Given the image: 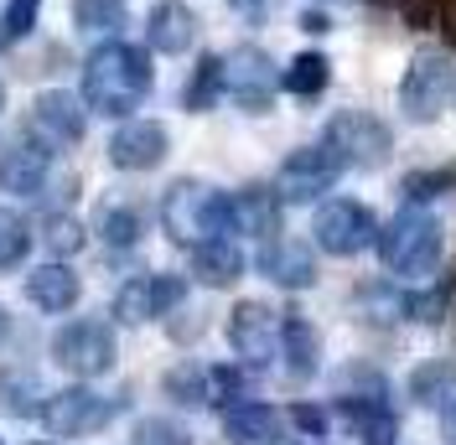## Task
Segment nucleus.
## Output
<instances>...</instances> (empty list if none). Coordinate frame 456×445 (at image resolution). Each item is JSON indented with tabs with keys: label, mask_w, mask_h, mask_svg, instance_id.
<instances>
[{
	"label": "nucleus",
	"mask_w": 456,
	"mask_h": 445,
	"mask_svg": "<svg viewBox=\"0 0 456 445\" xmlns=\"http://www.w3.org/2000/svg\"><path fill=\"white\" fill-rule=\"evenodd\" d=\"M151 53L130 47L110 36L104 47H94L84 62V104L88 114H110V119H130V109H141V99L151 93Z\"/></svg>",
	"instance_id": "obj_1"
},
{
	"label": "nucleus",
	"mask_w": 456,
	"mask_h": 445,
	"mask_svg": "<svg viewBox=\"0 0 456 445\" xmlns=\"http://www.w3.org/2000/svg\"><path fill=\"white\" fill-rule=\"evenodd\" d=\"M373 249L384 259L389 275H404V279H426L436 275L441 264V249H446V233H441V218L426 213V207H404L399 218H389L379 228Z\"/></svg>",
	"instance_id": "obj_2"
},
{
	"label": "nucleus",
	"mask_w": 456,
	"mask_h": 445,
	"mask_svg": "<svg viewBox=\"0 0 456 445\" xmlns=\"http://www.w3.org/2000/svg\"><path fill=\"white\" fill-rule=\"evenodd\" d=\"M161 228L182 249H198L202 239H218V233H228V192L208 187L198 176L171 182L167 197H161Z\"/></svg>",
	"instance_id": "obj_3"
},
{
	"label": "nucleus",
	"mask_w": 456,
	"mask_h": 445,
	"mask_svg": "<svg viewBox=\"0 0 456 445\" xmlns=\"http://www.w3.org/2000/svg\"><path fill=\"white\" fill-rule=\"evenodd\" d=\"M347 171H379L395 156V130L369 109H338L327 119V140H322Z\"/></svg>",
	"instance_id": "obj_4"
},
{
	"label": "nucleus",
	"mask_w": 456,
	"mask_h": 445,
	"mask_svg": "<svg viewBox=\"0 0 456 445\" xmlns=\"http://www.w3.org/2000/svg\"><path fill=\"white\" fill-rule=\"evenodd\" d=\"M452 99H456V62H452V53L426 47V53L410 57L404 84H399V109H404V119L426 125V119H436Z\"/></svg>",
	"instance_id": "obj_5"
},
{
	"label": "nucleus",
	"mask_w": 456,
	"mask_h": 445,
	"mask_svg": "<svg viewBox=\"0 0 456 445\" xmlns=\"http://www.w3.org/2000/svg\"><path fill=\"white\" fill-rule=\"evenodd\" d=\"M224 93L244 114H265L275 104V93H281V68H275V57L265 53V47H255V42L233 47V53L224 57Z\"/></svg>",
	"instance_id": "obj_6"
},
{
	"label": "nucleus",
	"mask_w": 456,
	"mask_h": 445,
	"mask_svg": "<svg viewBox=\"0 0 456 445\" xmlns=\"http://www.w3.org/2000/svg\"><path fill=\"white\" fill-rule=\"evenodd\" d=\"M312 233H316V249L322 254H332V259H353V254L373 249V239H379V218H373L363 202H353V197H332V202L316 207Z\"/></svg>",
	"instance_id": "obj_7"
},
{
	"label": "nucleus",
	"mask_w": 456,
	"mask_h": 445,
	"mask_svg": "<svg viewBox=\"0 0 456 445\" xmlns=\"http://www.w3.org/2000/svg\"><path fill=\"white\" fill-rule=\"evenodd\" d=\"M88 130V104L84 99H73L68 88H47V93H37L31 99V114H27V140L37 145H47V150H68V145H78Z\"/></svg>",
	"instance_id": "obj_8"
},
{
	"label": "nucleus",
	"mask_w": 456,
	"mask_h": 445,
	"mask_svg": "<svg viewBox=\"0 0 456 445\" xmlns=\"http://www.w3.org/2000/svg\"><path fill=\"white\" fill-rule=\"evenodd\" d=\"M342 161L327 150V145H301V150H290L275 171V192L281 202H316L322 192H332L342 176Z\"/></svg>",
	"instance_id": "obj_9"
},
{
	"label": "nucleus",
	"mask_w": 456,
	"mask_h": 445,
	"mask_svg": "<svg viewBox=\"0 0 456 445\" xmlns=\"http://www.w3.org/2000/svg\"><path fill=\"white\" fill-rule=\"evenodd\" d=\"M53 358L73 378H99L114 368V332L104 321H68L53 336Z\"/></svg>",
	"instance_id": "obj_10"
},
{
	"label": "nucleus",
	"mask_w": 456,
	"mask_h": 445,
	"mask_svg": "<svg viewBox=\"0 0 456 445\" xmlns=\"http://www.w3.org/2000/svg\"><path fill=\"white\" fill-rule=\"evenodd\" d=\"M119 409L114 399L94 389H57L47 393V404H42V419H47V430L62 435V441H78V435H94V430H104L110 415Z\"/></svg>",
	"instance_id": "obj_11"
},
{
	"label": "nucleus",
	"mask_w": 456,
	"mask_h": 445,
	"mask_svg": "<svg viewBox=\"0 0 456 445\" xmlns=\"http://www.w3.org/2000/svg\"><path fill=\"white\" fill-rule=\"evenodd\" d=\"M228 342L244 368H265V362L281 352V316L265 306V301H239L228 311Z\"/></svg>",
	"instance_id": "obj_12"
},
{
	"label": "nucleus",
	"mask_w": 456,
	"mask_h": 445,
	"mask_svg": "<svg viewBox=\"0 0 456 445\" xmlns=\"http://www.w3.org/2000/svg\"><path fill=\"white\" fill-rule=\"evenodd\" d=\"M167 150H171L167 125H156V119H125L110 135V166L114 171H156L167 161Z\"/></svg>",
	"instance_id": "obj_13"
},
{
	"label": "nucleus",
	"mask_w": 456,
	"mask_h": 445,
	"mask_svg": "<svg viewBox=\"0 0 456 445\" xmlns=\"http://www.w3.org/2000/svg\"><path fill=\"white\" fill-rule=\"evenodd\" d=\"M281 213L285 202L275 187H239V192L228 197V233H249V239H275L281 233Z\"/></svg>",
	"instance_id": "obj_14"
},
{
	"label": "nucleus",
	"mask_w": 456,
	"mask_h": 445,
	"mask_svg": "<svg viewBox=\"0 0 456 445\" xmlns=\"http://www.w3.org/2000/svg\"><path fill=\"white\" fill-rule=\"evenodd\" d=\"M255 264L259 275L270 285H281V290H312L316 285V254L306 244H296V239H265Z\"/></svg>",
	"instance_id": "obj_15"
},
{
	"label": "nucleus",
	"mask_w": 456,
	"mask_h": 445,
	"mask_svg": "<svg viewBox=\"0 0 456 445\" xmlns=\"http://www.w3.org/2000/svg\"><path fill=\"white\" fill-rule=\"evenodd\" d=\"M342 430L353 435V445H395V415L384 399H369V393H342L338 409H332Z\"/></svg>",
	"instance_id": "obj_16"
},
{
	"label": "nucleus",
	"mask_w": 456,
	"mask_h": 445,
	"mask_svg": "<svg viewBox=\"0 0 456 445\" xmlns=\"http://www.w3.org/2000/svg\"><path fill=\"white\" fill-rule=\"evenodd\" d=\"M145 42H151V53H161V57L192 53V42H198V16H192V5H182V0H156L151 16H145Z\"/></svg>",
	"instance_id": "obj_17"
},
{
	"label": "nucleus",
	"mask_w": 456,
	"mask_h": 445,
	"mask_svg": "<svg viewBox=\"0 0 456 445\" xmlns=\"http://www.w3.org/2000/svg\"><path fill=\"white\" fill-rule=\"evenodd\" d=\"M47 171H53V150L37 145V140L0 150V187L11 197H37L47 187Z\"/></svg>",
	"instance_id": "obj_18"
},
{
	"label": "nucleus",
	"mask_w": 456,
	"mask_h": 445,
	"mask_svg": "<svg viewBox=\"0 0 456 445\" xmlns=\"http://www.w3.org/2000/svg\"><path fill=\"white\" fill-rule=\"evenodd\" d=\"M192 275L208 285V290H228V285H239V275H244V254H239V244L233 239H202L198 249H192Z\"/></svg>",
	"instance_id": "obj_19"
},
{
	"label": "nucleus",
	"mask_w": 456,
	"mask_h": 445,
	"mask_svg": "<svg viewBox=\"0 0 456 445\" xmlns=\"http://www.w3.org/2000/svg\"><path fill=\"white\" fill-rule=\"evenodd\" d=\"M281 358H285V373L290 378H316V368H322V336L306 316H285L281 321Z\"/></svg>",
	"instance_id": "obj_20"
},
{
	"label": "nucleus",
	"mask_w": 456,
	"mask_h": 445,
	"mask_svg": "<svg viewBox=\"0 0 456 445\" xmlns=\"http://www.w3.org/2000/svg\"><path fill=\"white\" fill-rule=\"evenodd\" d=\"M224 435L228 445H281V415L270 404L244 399V404H233L224 415Z\"/></svg>",
	"instance_id": "obj_21"
},
{
	"label": "nucleus",
	"mask_w": 456,
	"mask_h": 445,
	"mask_svg": "<svg viewBox=\"0 0 456 445\" xmlns=\"http://www.w3.org/2000/svg\"><path fill=\"white\" fill-rule=\"evenodd\" d=\"M78 290H84V285H78V275H73V270H68V264H37V270H31L27 275V301L31 306H42V311H73V301H78Z\"/></svg>",
	"instance_id": "obj_22"
},
{
	"label": "nucleus",
	"mask_w": 456,
	"mask_h": 445,
	"mask_svg": "<svg viewBox=\"0 0 456 445\" xmlns=\"http://www.w3.org/2000/svg\"><path fill=\"white\" fill-rule=\"evenodd\" d=\"M0 404L11 409V415H42V404H47V389H42V378L31 373V368H5L0 373Z\"/></svg>",
	"instance_id": "obj_23"
},
{
	"label": "nucleus",
	"mask_w": 456,
	"mask_h": 445,
	"mask_svg": "<svg viewBox=\"0 0 456 445\" xmlns=\"http://www.w3.org/2000/svg\"><path fill=\"white\" fill-rule=\"evenodd\" d=\"M410 399L415 404H446L456 399V362L452 358H430L410 373Z\"/></svg>",
	"instance_id": "obj_24"
},
{
	"label": "nucleus",
	"mask_w": 456,
	"mask_h": 445,
	"mask_svg": "<svg viewBox=\"0 0 456 445\" xmlns=\"http://www.w3.org/2000/svg\"><path fill=\"white\" fill-rule=\"evenodd\" d=\"M224 99V57H198V68H192V78H187V88H182V104L192 114H208L213 104Z\"/></svg>",
	"instance_id": "obj_25"
},
{
	"label": "nucleus",
	"mask_w": 456,
	"mask_h": 445,
	"mask_svg": "<svg viewBox=\"0 0 456 445\" xmlns=\"http://www.w3.org/2000/svg\"><path fill=\"white\" fill-rule=\"evenodd\" d=\"M125 21H130L125 0H73V27L88 36H119Z\"/></svg>",
	"instance_id": "obj_26"
},
{
	"label": "nucleus",
	"mask_w": 456,
	"mask_h": 445,
	"mask_svg": "<svg viewBox=\"0 0 456 445\" xmlns=\"http://www.w3.org/2000/svg\"><path fill=\"white\" fill-rule=\"evenodd\" d=\"M327 78H332V62L322 53H296V62L281 73V88L296 93V99H316V93L327 88Z\"/></svg>",
	"instance_id": "obj_27"
},
{
	"label": "nucleus",
	"mask_w": 456,
	"mask_h": 445,
	"mask_svg": "<svg viewBox=\"0 0 456 445\" xmlns=\"http://www.w3.org/2000/svg\"><path fill=\"white\" fill-rule=\"evenodd\" d=\"M114 316L125 321V327H141L156 316V301H151V275H135L125 279L119 290H114Z\"/></svg>",
	"instance_id": "obj_28"
},
{
	"label": "nucleus",
	"mask_w": 456,
	"mask_h": 445,
	"mask_svg": "<svg viewBox=\"0 0 456 445\" xmlns=\"http://www.w3.org/2000/svg\"><path fill=\"white\" fill-rule=\"evenodd\" d=\"M31 222L21 213H11V207H0V270H16L31 249Z\"/></svg>",
	"instance_id": "obj_29"
},
{
	"label": "nucleus",
	"mask_w": 456,
	"mask_h": 445,
	"mask_svg": "<svg viewBox=\"0 0 456 445\" xmlns=\"http://www.w3.org/2000/svg\"><path fill=\"white\" fill-rule=\"evenodd\" d=\"M99 239H104L110 249H130V244L141 239V213L125 207V202H110V207L99 213Z\"/></svg>",
	"instance_id": "obj_30"
},
{
	"label": "nucleus",
	"mask_w": 456,
	"mask_h": 445,
	"mask_svg": "<svg viewBox=\"0 0 456 445\" xmlns=\"http://www.w3.org/2000/svg\"><path fill=\"white\" fill-rule=\"evenodd\" d=\"M161 389H167V399H176V404H208V368L176 362L167 378H161Z\"/></svg>",
	"instance_id": "obj_31"
},
{
	"label": "nucleus",
	"mask_w": 456,
	"mask_h": 445,
	"mask_svg": "<svg viewBox=\"0 0 456 445\" xmlns=\"http://www.w3.org/2000/svg\"><path fill=\"white\" fill-rule=\"evenodd\" d=\"M37 239H42L57 259H68V254L84 249V222L73 218V213H47V222H42V233H37Z\"/></svg>",
	"instance_id": "obj_32"
},
{
	"label": "nucleus",
	"mask_w": 456,
	"mask_h": 445,
	"mask_svg": "<svg viewBox=\"0 0 456 445\" xmlns=\"http://www.w3.org/2000/svg\"><path fill=\"white\" fill-rule=\"evenodd\" d=\"M37 16H42V0H5V11H0V53L16 47L37 27Z\"/></svg>",
	"instance_id": "obj_33"
},
{
	"label": "nucleus",
	"mask_w": 456,
	"mask_h": 445,
	"mask_svg": "<svg viewBox=\"0 0 456 445\" xmlns=\"http://www.w3.org/2000/svg\"><path fill=\"white\" fill-rule=\"evenodd\" d=\"M135 445H192V435H187V425H176V419L151 415V419L135 425Z\"/></svg>",
	"instance_id": "obj_34"
},
{
	"label": "nucleus",
	"mask_w": 456,
	"mask_h": 445,
	"mask_svg": "<svg viewBox=\"0 0 456 445\" xmlns=\"http://www.w3.org/2000/svg\"><path fill=\"white\" fill-rule=\"evenodd\" d=\"M208 404H218V409L244 404V373L239 368H213L208 373Z\"/></svg>",
	"instance_id": "obj_35"
},
{
	"label": "nucleus",
	"mask_w": 456,
	"mask_h": 445,
	"mask_svg": "<svg viewBox=\"0 0 456 445\" xmlns=\"http://www.w3.org/2000/svg\"><path fill=\"white\" fill-rule=\"evenodd\" d=\"M441 187H456V171H410V176H404V197H410V202H426V197H436Z\"/></svg>",
	"instance_id": "obj_36"
},
{
	"label": "nucleus",
	"mask_w": 456,
	"mask_h": 445,
	"mask_svg": "<svg viewBox=\"0 0 456 445\" xmlns=\"http://www.w3.org/2000/svg\"><path fill=\"white\" fill-rule=\"evenodd\" d=\"M151 301H156V316H167L187 301V279L182 275H151Z\"/></svg>",
	"instance_id": "obj_37"
},
{
	"label": "nucleus",
	"mask_w": 456,
	"mask_h": 445,
	"mask_svg": "<svg viewBox=\"0 0 456 445\" xmlns=\"http://www.w3.org/2000/svg\"><path fill=\"white\" fill-rule=\"evenodd\" d=\"M384 11H395L404 27H426V21H436V11H441V0H379Z\"/></svg>",
	"instance_id": "obj_38"
},
{
	"label": "nucleus",
	"mask_w": 456,
	"mask_h": 445,
	"mask_svg": "<svg viewBox=\"0 0 456 445\" xmlns=\"http://www.w3.org/2000/svg\"><path fill=\"white\" fill-rule=\"evenodd\" d=\"M404 311L415 316V321H441V311H446V285H436V290H420V295H410Z\"/></svg>",
	"instance_id": "obj_39"
},
{
	"label": "nucleus",
	"mask_w": 456,
	"mask_h": 445,
	"mask_svg": "<svg viewBox=\"0 0 456 445\" xmlns=\"http://www.w3.org/2000/svg\"><path fill=\"white\" fill-rule=\"evenodd\" d=\"M290 425H296L301 435L322 441V435L332 430V415H327V409H316V404H296V409H290Z\"/></svg>",
	"instance_id": "obj_40"
},
{
	"label": "nucleus",
	"mask_w": 456,
	"mask_h": 445,
	"mask_svg": "<svg viewBox=\"0 0 456 445\" xmlns=\"http://www.w3.org/2000/svg\"><path fill=\"white\" fill-rule=\"evenodd\" d=\"M436 21H441V36H446V47L456 53V0H441V11H436Z\"/></svg>",
	"instance_id": "obj_41"
},
{
	"label": "nucleus",
	"mask_w": 456,
	"mask_h": 445,
	"mask_svg": "<svg viewBox=\"0 0 456 445\" xmlns=\"http://www.w3.org/2000/svg\"><path fill=\"white\" fill-rule=\"evenodd\" d=\"M301 31H312V36H322V31H332V21H327V11H306V16H301Z\"/></svg>",
	"instance_id": "obj_42"
},
{
	"label": "nucleus",
	"mask_w": 456,
	"mask_h": 445,
	"mask_svg": "<svg viewBox=\"0 0 456 445\" xmlns=\"http://www.w3.org/2000/svg\"><path fill=\"white\" fill-rule=\"evenodd\" d=\"M441 435L456 445V399H446V404H441Z\"/></svg>",
	"instance_id": "obj_43"
},
{
	"label": "nucleus",
	"mask_w": 456,
	"mask_h": 445,
	"mask_svg": "<svg viewBox=\"0 0 456 445\" xmlns=\"http://www.w3.org/2000/svg\"><path fill=\"white\" fill-rule=\"evenodd\" d=\"M228 5H233V11H239V16H259V11H265V5H270V0H228Z\"/></svg>",
	"instance_id": "obj_44"
},
{
	"label": "nucleus",
	"mask_w": 456,
	"mask_h": 445,
	"mask_svg": "<svg viewBox=\"0 0 456 445\" xmlns=\"http://www.w3.org/2000/svg\"><path fill=\"white\" fill-rule=\"evenodd\" d=\"M11 336V316H5V306H0V342Z\"/></svg>",
	"instance_id": "obj_45"
},
{
	"label": "nucleus",
	"mask_w": 456,
	"mask_h": 445,
	"mask_svg": "<svg viewBox=\"0 0 456 445\" xmlns=\"http://www.w3.org/2000/svg\"><path fill=\"white\" fill-rule=\"evenodd\" d=\"M0 109H5V84H0Z\"/></svg>",
	"instance_id": "obj_46"
},
{
	"label": "nucleus",
	"mask_w": 456,
	"mask_h": 445,
	"mask_svg": "<svg viewBox=\"0 0 456 445\" xmlns=\"http://www.w3.org/2000/svg\"><path fill=\"white\" fill-rule=\"evenodd\" d=\"M27 445H47V441H27Z\"/></svg>",
	"instance_id": "obj_47"
},
{
	"label": "nucleus",
	"mask_w": 456,
	"mask_h": 445,
	"mask_svg": "<svg viewBox=\"0 0 456 445\" xmlns=\"http://www.w3.org/2000/svg\"><path fill=\"white\" fill-rule=\"evenodd\" d=\"M452 104H456V99H452Z\"/></svg>",
	"instance_id": "obj_48"
}]
</instances>
